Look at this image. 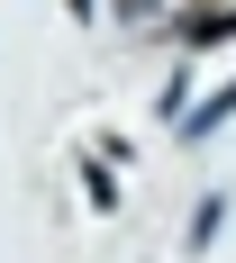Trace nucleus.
<instances>
[{
  "label": "nucleus",
  "instance_id": "f257e3e1",
  "mask_svg": "<svg viewBox=\"0 0 236 263\" xmlns=\"http://www.w3.org/2000/svg\"><path fill=\"white\" fill-rule=\"evenodd\" d=\"M227 118H236V82H227V91H218L209 109H191V118H182V136H218V127H227Z\"/></svg>",
  "mask_w": 236,
  "mask_h": 263
},
{
  "label": "nucleus",
  "instance_id": "f03ea898",
  "mask_svg": "<svg viewBox=\"0 0 236 263\" xmlns=\"http://www.w3.org/2000/svg\"><path fill=\"white\" fill-rule=\"evenodd\" d=\"M218 36H236V9H209V18H182V46H218Z\"/></svg>",
  "mask_w": 236,
  "mask_h": 263
},
{
  "label": "nucleus",
  "instance_id": "7ed1b4c3",
  "mask_svg": "<svg viewBox=\"0 0 236 263\" xmlns=\"http://www.w3.org/2000/svg\"><path fill=\"white\" fill-rule=\"evenodd\" d=\"M218 227H227V200H200V218H191V254H200V245H209Z\"/></svg>",
  "mask_w": 236,
  "mask_h": 263
},
{
  "label": "nucleus",
  "instance_id": "20e7f679",
  "mask_svg": "<svg viewBox=\"0 0 236 263\" xmlns=\"http://www.w3.org/2000/svg\"><path fill=\"white\" fill-rule=\"evenodd\" d=\"M146 9H155V0H118V18H146Z\"/></svg>",
  "mask_w": 236,
  "mask_h": 263
}]
</instances>
